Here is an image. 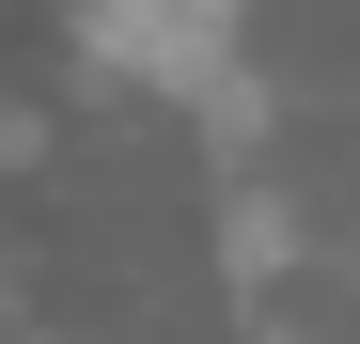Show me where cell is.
<instances>
[{
	"label": "cell",
	"mask_w": 360,
	"mask_h": 344,
	"mask_svg": "<svg viewBox=\"0 0 360 344\" xmlns=\"http://www.w3.org/2000/svg\"><path fill=\"white\" fill-rule=\"evenodd\" d=\"M79 32H94V63H110V79H141V94H172V110H219V126L251 141L235 0H79Z\"/></svg>",
	"instance_id": "cell-1"
}]
</instances>
